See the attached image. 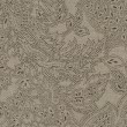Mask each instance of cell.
<instances>
[{
    "label": "cell",
    "instance_id": "1",
    "mask_svg": "<svg viewBox=\"0 0 127 127\" xmlns=\"http://www.w3.org/2000/svg\"><path fill=\"white\" fill-rule=\"evenodd\" d=\"M104 64H105L106 66L113 67V68L125 66L124 60H123L120 57H116V56H109V57H106L104 59Z\"/></svg>",
    "mask_w": 127,
    "mask_h": 127
},
{
    "label": "cell",
    "instance_id": "12",
    "mask_svg": "<svg viewBox=\"0 0 127 127\" xmlns=\"http://www.w3.org/2000/svg\"><path fill=\"white\" fill-rule=\"evenodd\" d=\"M125 88H126V91H127V76H126V80H125Z\"/></svg>",
    "mask_w": 127,
    "mask_h": 127
},
{
    "label": "cell",
    "instance_id": "11",
    "mask_svg": "<svg viewBox=\"0 0 127 127\" xmlns=\"http://www.w3.org/2000/svg\"><path fill=\"white\" fill-rule=\"evenodd\" d=\"M37 15H38V17H43L44 16V10L38 8V9H37Z\"/></svg>",
    "mask_w": 127,
    "mask_h": 127
},
{
    "label": "cell",
    "instance_id": "4",
    "mask_svg": "<svg viewBox=\"0 0 127 127\" xmlns=\"http://www.w3.org/2000/svg\"><path fill=\"white\" fill-rule=\"evenodd\" d=\"M31 86H32V83H31V81L29 80V79H22V80L19 82V87H20V89H22V90H27V89H30Z\"/></svg>",
    "mask_w": 127,
    "mask_h": 127
},
{
    "label": "cell",
    "instance_id": "3",
    "mask_svg": "<svg viewBox=\"0 0 127 127\" xmlns=\"http://www.w3.org/2000/svg\"><path fill=\"white\" fill-rule=\"evenodd\" d=\"M111 75H112V77H113L114 81H119V82H124V83H125L126 75H125L121 70L117 69V68H114V69H112V72H111Z\"/></svg>",
    "mask_w": 127,
    "mask_h": 127
},
{
    "label": "cell",
    "instance_id": "10",
    "mask_svg": "<svg viewBox=\"0 0 127 127\" xmlns=\"http://www.w3.org/2000/svg\"><path fill=\"white\" fill-rule=\"evenodd\" d=\"M74 16H75V20H76L77 24L80 26V23L82 22V13H81V10H77V13L75 14Z\"/></svg>",
    "mask_w": 127,
    "mask_h": 127
},
{
    "label": "cell",
    "instance_id": "5",
    "mask_svg": "<svg viewBox=\"0 0 127 127\" xmlns=\"http://www.w3.org/2000/svg\"><path fill=\"white\" fill-rule=\"evenodd\" d=\"M75 33H76L77 36H86L89 33V30H88L87 27H84V26H79V27L75 29Z\"/></svg>",
    "mask_w": 127,
    "mask_h": 127
},
{
    "label": "cell",
    "instance_id": "6",
    "mask_svg": "<svg viewBox=\"0 0 127 127\" xmlns=\"http://www.w3.org/2000/svg\"><path fill=\"white\" fill-rule=\"evenodd\" d=\"M15 75L16 76H23L24 75V68L22 65H17L15 67Z\"/></svg>",
    "mask_w": 127,
    "mask_h": 127
},
{
    "label": "cell",
    "instance_id": "8",
    "mask_svg": "<svg viewBox=\"0 0 127 127\" xmlns=\"http://www.w3.org/2000/svg\"><path fill=\"white\" fill-rule=\"evenodd\" d=\"M73 97H77V98H84V91L80 90V89H76V90L73 93Z\"/></svg>",
    "mask_w": 127,
    "mask_h": 127
},
{
    "label": "cell",
    "instance_id": "7",
    "mask_svg": "<svg viewBox=\"0 0 127 127\" xmlns=\"http://www.w3.org/2000/svg\"><path fill=\"white\" fill-rule=\"evenodd\" d=\"M24 97V93L22 89H20V90H17L16 93H15V95H14V98L15 99H19V100H22Z\"/></svg>",
    "mask_w": 127,
    "mask_h": 127
},
{
    "label": "cell",
    "instance_id": "13",
    "mask_svg": "<svg viewBox=\"0 0 127 127\" xmlns=\"http://www.w3.org/2000/svg\"><path fill=\"white\" fill-rule=\"evenodd\" d=\"M125 70H126V73H127V61H126V63H125Z\"/></svg>",
    "mask_w": 127,
    "mask_h": 127
},
{
    "label": "cell",
    "instance_id": "2",
    "mask_svg": "<svg viewBox=\"0 0 127 127\" xmlns=\"http://www.w3.org/2000/svg\"><path fill=\"white\" fill-rule=\"evenodd\" d=\"M111 88L112 90L116 93V94H124L126 91V88H125V83L124 82H119V81H112L111 82Z\"/></svg>",
    "mask_w": 127,
    "mask_h": 127
},
{
    "label": "cell",
    "instance_id": "9",
    "mask_svg": "<svg viewBox=\"0 0 127 127\" xmlns=\"http://www.w3.org/2000/svg\"><path fill=\"white\" fill-rule=\"evenodd\" d=\"M72 102L76 105H82L84 103V98H77V97H73L72 98Z\"/></svg>",
    "mask_w": 127,
    "mask_h": 127
}]
</instances>
